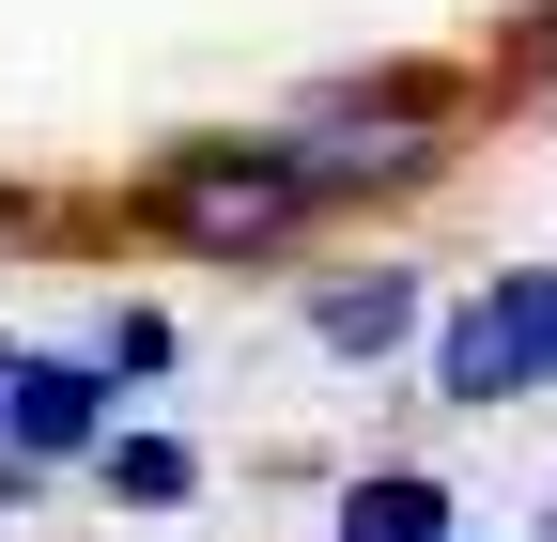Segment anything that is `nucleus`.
I'll return each instance as SVG.
<instances>
[{
    "mask_svg": "<svg viewBox=\"0 0 557 542\" xmlns=\"http://www.w3.org/2000/svg\"><path fill=\"white\" fill-rule=\"evenodd\" d=\"M139 218H156L171 248H201V263H278L325 201H310L295 140H171L156 171H139Z\"/></svg>",
    "mask_w": 557,
    "mask_h": 542,
    "instance_id": "nucleus-1",
    "label": "nucleus"
},
{
    "mask_svg": "<svg viewBox=\"0 0 557 542\" xmlns=\"http://www.w3.org/2000/svg\"><path fill=\"white\" fill-rule=\"evenodd\" d=\"M434 387H449V403H527V387H557V263H496V280L434 325Z\"/></svg>",
    "mask_w": 557,
    "mask_h": 542,
    "instance_id": "nucleus-2",
    "label": "nucleus"
},
{
    "mask_svg": "<svg viewBox=\"0 0 557 542\" xmlns=\"http://www.w3.org/2000/svg\"><path fill=\"white\" fill-rule=\"evenodd\" d=\"M62 449H109V372L94 357H0V481Z\"/></svg>",
    "mask_w": 557,
    "mask_h": 542,
    "instance_id": "nucleus-3",
    "label": "nucleus"
},
{
    "mask_svg": "<svg viewBox=\"0 0 557 542\" xmlns=\"http://www.w3.org/2000/svg\"><path fill=\"white\" fill-rule=\"evenodd\" d=\"M403 325H418V280H403V263H372V280H325V295H310V342H325V357H387Z\"/></svg>",
    "mask_w": 557,
    "mask_h": 542,
    "instance_id": "nucleus-4",
    "label": "nucleus"
},
{
    "mask_svg": "<svg viewBox=\"0 0 557 542\" xmlns=\"http://www.w3.org/2000/svg\"><path fill=\"white\" fill-rule=\"evenodd\" d=\"M341 542H465V527H449V496L418 481V465H387V481L341 496Z\"/></svg>",
    "mask_w": 557,
    "mask_h": 542,
    "instance_id": "nucleus-5",
    "label": "nucleus"
},
{
    "mask_svg": "<svg viewBox=\"0 0 557 542\" xmlns=\"http://www.w3.org/2000/svg\"><path fill=\"white\" fill-rule=\"evenodd\" d=\"M94 465H109V496H139V512H171V496H186V481H201V465H186V449H171V434H109V449H94Z\"/></svg>",
    "mask_w": 557,
    "mask_h": 542,
    "instance_id": "nucleus-6",
    "label": "nucleus"
},
{
    "mask_svg": "<svg viewBox=\"0 0 557 542\" xmlns=\"http://www.w3.org/2000/svg\"><path fill=\"white\" fill-rule=\"evenodd\" d=\"M94 372H171V325H156V310H109V325H94Z\"/></svg>",
    "mask_w": 557,
    "mask_h": 542,
    "instance_id": "nucleus-7",
    "label": "nucleus"
},
{
    "mask_svg": "<svg viewBox=\"0 0 557 542\" xmlns=\"http://www.w3.org/2000/svg\"><path fill=\"white\" fill-rule=\"evenodd\" d=\"M511 62H527L542 94H557V0H527V32H511Z\"/></svg>",
    "mask_w": 557,
    "mask_h": 542,
    "instance_id": "nucleus-8",
    "label": "nucleus"
}]
</instances>
